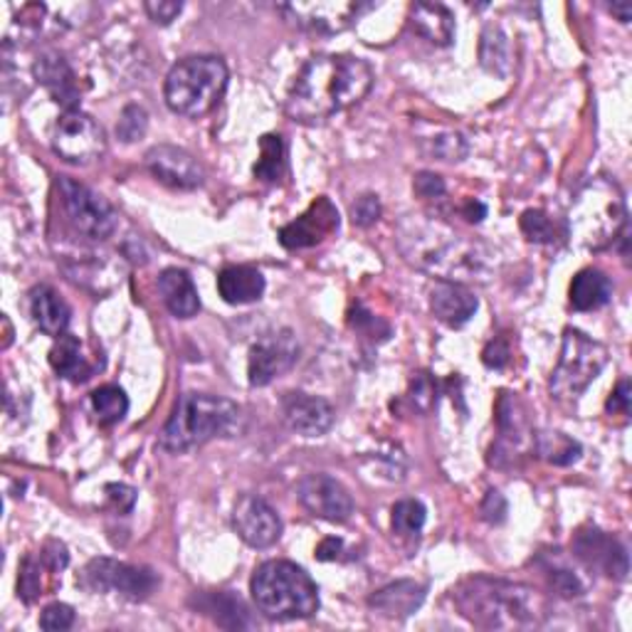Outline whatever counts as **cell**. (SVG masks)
Instances as JSON below:
<instances>
[{"mask_svg": "<svg viewBox=\"0 0 632 632\" xmlns=\"http://www.w3.org/2000/svg\"><path fill=\"white\" fill-rule=\"evenodd\" d=\"M371 87H374V70L368 62L352 55H316L299 70L285 111L289 119L302 124L326 121L338 111L358 105Z\"/></svg>", "mask_w": 632, "mask_h": 632, "instance_id": "6da1fadb", "label": "cell"}, {"mask_svg": "<svg viewBox=\"0 0 632 632\" xmlns=\"http://www.w3.org/2000/svg\"><path fill=\"white\" fill-rule=\"evenodd\" d=\"M401 253L408 263L445 282L484 279L492 253L482 243L467 240L440 220L408 218L398 230Z\"/></svg>", "mask_w": 632, "mask_h": 632, "instance_id": "7a4b0ae2", "label": "cell"}, {"mask_svg": "<svg viewBox=\"0 0 632 632\" xmlns=\"http://www.w3.org/2000/svg\"><path fill=\"white\" fill-rule=\"evenodd\" d=\"M460 613L484 630L539 628L549 618V601L532 585L502 579H470L455 591Z\"/></svg>", "mask_w": 632, "mask_h": 632, "instance_id": "3957f363", "label": "cell"}, {"mask_svg": "<svg viewBox=\"0 0 632 632\" xmlns=\"http://www.w3.org/2000/svg\"><path fill=\"white\" fill-rule=\"evenodd\" d=\"M240 408L228 398L208 393H184L168 417L158 445L166 453H188L216 437L235 433Z\"/></svg>", "mask_w": 632, "mask_h": 632, "instance_id": "277c9868", "label": "cell"}, {"mask_svg": "<svg viewBox=\"0 0 632 632\" xmlns=\"http://www.w3.org/2000/svg\"><path fill=\"white\" fill-rule=\"evenodd\" d=\"M257 611L273 620H307L319 613V589L292 561H265L250 581Z\"/></svg>", "mask_w": 632, "mask_h": 632, "instance_id": "5b68a950", "label": "cell"}, {"mask_svg": "<svg viewBox=\"0 0 632 632\" xmlns=\"http://www.w3.org/2000/svg\"><path fill=\"white\" fill-rule=\"evenodd\" d=\"M225 89H228V65L216 55H198L171 67L164 82V97L176 115L198 119L220 105Z\"/></svg>", "mask_w": 632, "mask_h": 632, "instance_id": "8992f818", "label": "cell"}, {"mask_svg": "<svg viewBox=\"0 0 632 632\" xmlns=\"http://www.w3.org/2000/svg\"><path fill=\"white\" fill-rule=\"evenodd\" d=\"M571 223L581 245L591 250L618 243L628 233V210L620 188L605 178L591 180L575 200Z\"/></svg>", "mask_w": 632, "mask_h": 632, "instance_id": "52a82bcc", "label": "cell"}, {"mask_svg": "<svg viewBox=\"0 0 632 632\" xmlns=\"http://www.w3.org/2000/svg\"><path fill=\"white\" fill-rule=\"evenodd\" d=\"M608 348L585 336L579 329L563 332L559 364L553 368L549 391L559 401H575L579 395L601 376V371L608 364Z\"/></svg>", "mask_w": 632, "mask_h": 632, "instance_id": "ba28073f", "label": "cell"}, {"mask_svg": "<svg viewBox=\"0 0 632 632\" xmlns=\"http://www.w3.org/2000/svg\"><path fill=\"white\" fill-rule=\"evenodd\" d=\"M58 188L67 218L79 235L89 237V240H107L117 233L119 216L107 198H101L92 188L70 176H60Z\"/></svg>", "mask_w": 632, "mask_h": 632, "instance_id": "9c48e42d", "label": "cell"}, {"mask_svg": "<svg viewBox=\"0 0 632 632\" xmlns=\"http://www.w3.org/2000/svg\"><path fill=\"white\" fill-rule=\"evenodd\" d=\"M52 149L67 164L89 166L105 156L107 134L101 129V124L85 115V111H65L60 121L55 124Z\"/></svg>", "mask_w": 632, "mask_h": 632, "instance_id": "30bf717a", "label": "cell"}, {"mask_svg": "<svg viewBox=\"0 0 632 632\" xmlns=\"http://www.w3.org/2000/svg\"><path fill=\"white\" fill-rule=\"evenodd\" d=\"M85 585L97 593H117L129 601H146L158 585L156 573L115 559H92L85 569Z\"/></svg>", "mask_w": 632, "mask_h": 632, "instance_id": "8fae6325", "label": "cell"}, {"mask_svg": "<svg viewBox=\"0 0 632 632\" xmlns=\"http://www.w3.org/2000/svg\"><path fill=\"white\" fill-rule=\"evenodd\" d=\"M297 500L312 516L332 524H344L354 514L352 494L329 474H307L297 484Z\"/></svg>", "mask_w": 632, "mask_h": 632, "instance_id": "7c38bea8", "label": "cell"}, {"mask_svg": "<svg viewBox=\"0 0 632 632\" xmlns=\"http://www.w3.org/2000/svg\"><path fill=\"white\" fill-rule=\"evenodd\" d=\"M297 356H299V344L289 329L265 334L250 348V361H247L250 386L259 388L273 383L275 378L285 374V371L297 364Z\"/></svg>", "mask_w": 632, "mask_h": 632, "instance_id": "4fadbf2b", "label": "cell"}, {"mask_svg": "<svg viewBox=\"0 0 632 632\" xmlns=\"http://www.w3.org/2000/svg\"><path fill=\"white\" fill-rule=\"evenodd\" d=\"M233 526L237 536L253 549H269L282 536V522L277 512L257 494H243L235 502Z\"/></svg>", "mask_w": 632, "mask_h": 632, "instance_id": "5bb4252c", "label": "cell"}, {"mask_svg": "<svg viewBox=\"0 0 632 632\" xmlns=\"http://www.w3.org/2000/svg\"><path fill=\"white\" fill-rule=\"evenodd\" d=\"M338 223H342V218H338L336 206L329 198L322 196L312 203L304 216L279 230V243L287 250H304V247L322 245L326 237H332L338 230Z\"/></svg>", "mask_w": 632, "mask_h": 632, "instance_id": "9a60e30c", "label": "cell"}, {"mask_svg": "<svg viewBox=\"0 0 632 632\" xmlns=\"http://www.w3.org/2000/svg\"><path fill=\"white\" fill-rule=\"evenodd\" d=\"M573 553L579 556L589 569L603 571L615 581H625L630 563H628V549L620 544L618 539L608 536L601 529H583L573 539Z\"/></svg>", "mask_w": 632, "mask_h": 632, "instance_id": "2e32d148", "label": "cell"}, {"mask_svg": "<svg viewBox=\"0 0 632 632\" xmlns=\"http://www.w3.org/2000/svg\"><path fill=\"white\" fill-rule=\"evenodd\" d=\"M146 168H149L156 180L164 186H171L178 190H194L203 184V168L188 151L178 149V146H154L146 154Z\"/></svg>", "mask_w": 632, "mask_h": 632, "instance_id": "e0dca14e", "label": "cell"}, {"mask_svg": "<svg viewBox=\"0 0 632 632\" xmlns=\"http://www.w3.org/2000/svg\"><path fill=\"white\" fill-rule=\"evenodd\" d=\"M282 415L289 431L302 437H322L332 431L334 408L324 398L307 393H287L282 398Z\"/></svg>", "mask_w": 632, "mask_h": 632, "instance_id": "ac0fdd59", "label": "cell"}, {"mask_svg": "<svg viewBox=\"0 0 632 632\" xmlns=\"http://www.w3.org/2000/svg\"><path fill=\"white\" fill-rule=\"evenodd\" d=\"M366 3H295L282 10L295 18L302 28L316 32H342L368 10Z\"/></svg>", "mask_w": 632, "mask_h": 632, "instance_id": "d6986e66", "label": "cell"}, {"mask_svg": "<svg viewBox=\"0 0 632 632\" xmlns=\"http://www.w3.org/2000/svg\"><path fill=\"white\" fill-rule=\"evenodd\" d=\"M496 425H500V443L492 447V453H502L500 457H512L529 443L534 445V433L529 427V417L524 403L516 398V393H502L496 403Z\"/></svg>", "mask_w": 632, "mask_h": 632, "instance_id": "ffe728a7", "label": "cell"}, {"mask_svg": "<svg viewBox=\"0 0 632 632\" xmlns=\"http://www.w3.org/2000/svg\"><path fill=\"white\" fill-rule=\"evenodd\" d=\"M477 295H474L467 285H462V282L440 279L431 289V309L450 329L465 326L474 316V312H477Z\"/></svg>", "mask_w": 632, "mask_h": 632, "instance_id": "44dd1931", "label": "cell"}, {"mask_svg": "<svg viewBox=\"0 0 632 632\" xmlns=\"http://www.w3.org/2000/svg\"><path fill=\"white\" fill-rule=\"evenodd\" d=\"M38 82L48 89L52 99L65 107V111H72L79 105V85L72 72L70 62H67L60 52H42L32 65Z\"/></svg>", "mask_w": 632, "mask_h": 632, "instance_id": "7402d4cb", "label": "cell"}, {"mask_svg": "<svg viewBox=\"0 0 632 632\" xmlns=\"http://www.w3.org/2000/svg\"><path fill=\"white\" fill-rule=\"evenodd\" d=\"M158 292H161L166 309L178 316V319H190V316H196L200 312L198 289L186 269L178 267L164 269V273L158 275Z\"/></svg>", "mask_w": 632, "mask_h": 632, "instance_id": "603a6c76", "label": "cell"}, {"mask_svg": "<svg viewBox=\"0 0 632 632\" xmlns=\"http://www.w3.org/2000/svg\"><path fill=\"white\" fill-rule=\"evenodd\" d=\"M30 314L32 322L40 326L42 334L62 336L70 326V307L50 285H40L30 292Z\"/></svg>", "mask_w": 632, "mask_h": 632, "instance_id": "cb8c5ba5", "label": "cell"}, {"mask_svg": "<svg viewBox=\"0 0 632 632\" xmlns=\"http://www.w3.org/2000/svg\"><path fill=\"white\" fill-rule=\"evenodd\" d=\"M425 601V585L415 581H395L376 595H371L368 605L386 618H408Z\"/></svg>", "mask_w": 632, "mask_h": 632, "instance_id": "d4e9b609", "label": "cell"}, {"mask_svg": "<svg viewBox=\"0 0 632 632\" xmlns=\"http://www.w3.org/2000/svg\"><path fill=\"white\" fill-rule=\"evenodd\" d=\"M218 292L228 304H253L265 295V277L250 265H230L218 275Z\"/></svg>", "mask_w": 632, "mask_h": 632, "instance_id": "484cf974", "label": "cell"}, {"mask_svg": "<svg viewBox=\"0 0 632 632\" xmlns=\"http://www.w3.org/2000/svg\"><path fill=\"white\" fill-rule=\"evenodd\" d=\"M411 26L427 42L447 48L455 40V16L443 3H415L411 8Z\"/></svg>", "mask_w": 632, "mask_h": 632, "instance_id": "4316f807", "label": "cell"}, {"mask_svg": "<svg viewBox=\"0 0 632 632\" xmlns=\"http://www.w3.org/2000/svg\"><path fill=\"white\" fill-rule=\"evenodd\" d=\"M613 297V282L601 269H583L571 282V304L579 312H593L605 307Z\"/></svg>", "mask_w": 632, "mask_h": 632, "instance_id": "83f0119b", "label": "cell"}, {"mask_svg": "<svg viewBox=\"0 0 632 632\" xmlns=\"http://www.w3.org/2000/svg\"><path fill=\"white\" fill-rule=\"evenodd\" d=\"M50 364L62 378L72 383H85L95 376V366L82 356V344L72 334L58 336V342L50 348Z\"/></svg>", "mask_w": 632, "mask_h": 632, "instance_id": "f1b7e54d", "label": "cell"}, {"mask_svg": "<svg viewBox=\"0 0 632 632\" xmlns=\"http://www.w3.org/2000/svg\"><path fill=\"white\" fill-rule=\"evenodd\" d=\"M534 447L541 457L556 467L575 465V462H579L583 455V447L579 440H573L566 433H559V431H544V433L534 435Z\"/></svg>", "mask_w": 632, "mask_h": 632, "instance_id": "f546056e", "label": "cell"}, {"mask_svg": "<svg viewBox=\"0 0 632 632\" xmlns=\"http://www.w3.org/2000/svg\"><path fill=\"white\" fill-rule=\"evenodd\" d=\"M200 608L206 613H213L216 623L223 628H250V613H247L245 603L233 593H210L200 598Z\"/></svg>", "mask_w": 632, "mask_h": 632, "instance_id": "4dcf8cb0", "label": "cell"}, {"mask_svg": "<svg viewBox=\"0 0 632 632\" xmlns=\"http://www.w3.org/2000/svg\"><path fill=\"white\" fill-rule=\"evenodd\" d=\"M480 60L494 75H506V70H510V40H506L502 28H484L480 42Z\"/></svg>", "mask_w": 632, "mask_h": 632, "instance_id": "1f68e13d", "label": "cell"}, {"mask_svg": "<svg viewBox=\"0 0 632 632\" xmlns=\"http://www.w3.org/2000/svg\"><path fill=\"white\" fill-rule=\"evenodd\" d=\"M285 171V146L277 134H265L259 141V158L255 164V178L265 180V184H277Z\"/></svg>", "mask_w": 632, "mask_h": 632, "instance_id": "d6a6232c", "label": "cell"}, {"mask_svg": "<svg viewBox=\"0 0 632 632\" xmlns=\"http://www.w3.org/2000/svg\"><path fill=\"white\" fill-rule=\"evenodd\" d=\"M92 408L99 423L115 425L129 413V398L119 386H101L92 393Z\"/></svg>", "mask_w": 632, "mask_h": 632, "instance_id": "836d02e7", "label": "cell"}, {"mask_svg": "<svg viewBox=\"0 0 632 632\" xmlns=\"http://www.w3.org/2000/svg\"><path fill=\"white\" fill-rule=\"evenodd\" d=\"M425 506L417 500H403L393 506V532L398 536H417L425 526Z\"/></svg>", "mask_w": 632, "mask_h": 632, "instance_id": "e575fe53", "label": "cell"}, {"mask_svg": "<svg viewBox=\"0 0 632 632\" xmlns=\"http://www.w3.org/2000/svg\"><path fill=\"white\" fill-rule=\"evenodd\" d=\"M42 571H52L45 559L40 556H28L22 561L20 566V575H18V595L26 603H36L38 598L45 591V581H42ZM55 573V571H52Z\"/></svg>", "mask_w": 632, "mask_h": 632, "instance_id": "d590c367", "label": "cell"}, {"mask_svg": "<svg viewBox=\"0 0 632 632\" xmlns=\"http://www.w3.org/2000/svg\"><path fill=\"white\" fill-rule=\"evenodd\" d=\"M519 225H522V233L526 235V240H532V243L553 245L559 240L556 223H553L544 210H526Z\"/></svg>", "mask_w": 632, "mask_h": 632, "instance_id": "8d00e7d4", "label": "cell"}, {"mask_svg": "<svg viewBox=\"0 0 632 632\" xmlns=\"http://www.w3.org/2000/svg\"><path fill=\"white\" fill-rule=\"evenodd\" d=\"M146 127H149V115H146L139 105H129V107H124L121 117H119L117 137L124 144H134L144 137Z\"/></svg>", "mask_w": 632, "mask_h": 632, "instance_id": "74e56055", "label": "cell"}, {"mask_svg": "<svg viewBox=\"0 0 632 632\" xmlns=\"http://www.w3.org/2000/svg\"><path fill=\"white\" fill-rule=\"evenodd\" d=\"M467 151L470 146L462 134H440L431 146V154L440 158V161H462V158L467 156Z\"/></svg>", "mask_w": 632, "mask_h": 632, "instance_id": "f35d334b", "label": "cell"}, {"mask_svg": "<svg viewBox=\"0 0 632 632\" xmlns=\"http://www.w3.org/2000/svg\"><path fill=\"white\" fill-rule=\"evenodd\" d=\"M75 625V608L67 603H52L40 615V628L48 632H62Z\"/></svg>", "mask_w": 632, "mask_h": 632, "instance_id": "ab89813d", "label": "cell"}, {"mask_svg": "<svg viewBox=\"0 0 632 632\" xmlns=\"http://www.w3.org/2000/svg\"><path fill=\"white\" fill-rule=\"evenodd\" d=\"M381 218V200L374 194L361 196L354 206H352V220L354 225H361V228H368Z\"/></svg>", "mask_w": 632, "mask_h": 632, "instance_id": "60d3db41", "label": "cell"}, {"mask_svg": "<svg viewBox=\"0 0 632 632\" xmlns=\"http://www.w3.org/2000/svg\"><path fill=\"white\" fill-rule=\"evenodd\" d=\"M411 398L413 403L421 408L423 413H427L435 405L437 395H435V381L427 374H417L411 383Z\"/></svg>", "mask_w": 632, "mask_h": 632, "instance_id": "b9f144b4", "label": "cell"}, {"mask_svg": "<svg viewBox=\"0 0 632 632\" xmlns=\"http://www.w3.org/2000/svg\"><path fill=\"white\" fill-rule=\"evenodd\" d=\"M144 10L158 26H168V22H174L180 16L184 3L180 0H146Z\"/></svg>", "mask_w": 632, "mask_h": 632, "instance_id": "7bdbcfd3", "label": "cell"}, {"mask_svg": "<svg viewBox=\"0 0 632 632\" xmlns=\"http://www.w3.org/2000/svg\"><path fill=\"white\" fill-rule=\"evenodd\" d=\"M549 581L553 589L561 598H579L583 595V583L575 573L566 571V569H551L549 571Z\"/></svg>", "mask_w": 632, "mask_h": 632, "instance_id": "ee69618b", "label": "cell"}, {"mask_svg": "<svg viewBox=\"0 0 632 632\" xmlns=\"http://www.w3.org/2000/svg\"><path fill=\"white\" fill-rule=\"evenodd\" d=\"M109 502L115 504V510H119V514H129L137 504V490L129 487V484H107L105 487Z\"/></svg>", "mask_w": 632, "mask_h": 632, "instance_id": "f6af8a7d", "label": "cell"}, {"mask_svg": "<svg viewBox=\"0 0 632 632\" xmlns=\"http://www.w3.org/2000/svg\"><path fill=\"white\" fill-rule=\"evenodd\" d=\"M413 188H415V194L421 196V198H437V196L445 194V180L440 178L437 174L423 171V174L415 176Z\"/></svg>", "mask_w": 632, "mask_h": 632, "instance_id": "bcb514c9", "label": "cell"}, {"mask_svg": "<svg viewBox=\"0 0 632 632\" xmlns=\"http://www.w3.org/2000/svg\"><path fill=\"white\" fill-rule=\"evenodd\" d=\"M482 516L487 519L490 524H502L506 519V500L502 496V492H487L482 502Z\"/></svg>", "mask_w": 632, "mask_h": 632, "instance_id": "7dc6e473", "label": "cell"}, {"mask_svg": "<svg viewBox=\"0 0 632 632\" xmlns=\"http://www.w3.org/2000/svg\"><path fill=\"white\" fill-rule=\"evenodd\" d=\"M510 346H506V342H502V338H494V342L487 344V348L482 352V361H484V366H490V368H504L506 364H510Z\"/></svg>", "mask_w": 632, "mask_h": 632, "instance_id": "c3c4849f", "label": "cell"}, {"mask_svg": "<svg viewBox=\"0 0 632 632\" xmlns=\"http://www.w3.org/2000/svg\"><path fill=\"white\" fill-rule=\"evenodd\" d=\"M630 401H632V386L628 378H623L618 383V388L613 391L611 398H608L605 408L613 415H630Z\"/></svg>", "mask_w": 632, "mask_h": 632, "instance_id": "681fc988", "label": "cell"}, {"mask_svg": "<svg viewBox=\"0 0 632 632\" xmlns=\"http://www.w3.org/2000/svg\"><path fill=\"white\" fill-rule=\"evenodd\" d=\"M342 551H344V541L342 539H324L319 546H316V559L319 561H336L342 559Z\"/></svg>", "mask_w": 632, "mask_h": 632, "instance_id": "f907efd6", "label": "cell"}, {"mask_svg": "<svg viewBox=\"0 0 632 632\" xmlns=\"http://www.w3.org/2000/svg\"><path fill=\"white\" fill-rule=\"evenodd\" d=\"M484 213H487V208H484L482 203H477V200H470V206L465 208V216L472 223H480L484 218Z\"/></svg>", "mask_w": 632, "mask_h": 632, "instance_id": "816d5d0a", "label": "cell"}, {"mask_svg": "<svg viewBox=\"0 0 632 632\" xmlns=\"http://www.w3.org/2000/svg\"><path fill=\"white\" fill-rule=\"evenodd\" d=\"M611 13L618 16L620 22H630V18H632V6H630V3H613V6H611Z\"/></svg>", "mask_w": 632, "mask_h": 632, "instance_id": "f5cc1de1", "label": "cell"}]
</instances>
